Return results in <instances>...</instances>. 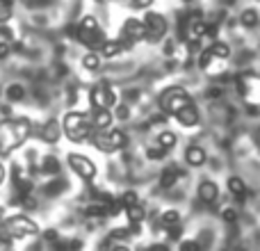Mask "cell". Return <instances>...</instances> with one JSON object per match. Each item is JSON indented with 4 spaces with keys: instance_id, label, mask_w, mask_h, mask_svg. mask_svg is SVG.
I'll use <instances>...</instances> for the list:
<instances>
[{
    "instance_id": "obj_27",
    "label": "cell",
    "mask_w": 260,
    "mask_h": 251,
    "mask_svg": "<svg viewBox=\"0 0 260 251\" xmlns=\"http://www.w3.org/2000/svg\"><path fill=\"white\" fill-rule=\"evenodd\" d=\"M12 14H14L12 0H0V25H5L12 18Z\"/></svg>"
},
{
    "instance_id": "obj_4",
    "label": "cell",
    "mask_w": 260,
    "mask_h": 251,
    "mask_svg": "<svg viewBox=\"0 0 260 251\" xmlns=\"http://www.w3.org/2000/svg\"><path fill=\"white\" fill-rule=\"evenodd\" d=\"M62 133L67 135L71 142H85V139L91 137L94 133V125H91L89 117L82 112H69L64 117V123H62Z\"/></svg>"
},
{
    "instance_id": "obj_35",
    "label": "cell",
    "mask_w": 260,
    "mask_h": 251,
    "mask_svg": "<svg viewBox=\"0 0 260 251\" xmlns=\"http://www.w3.org/2000/svg\"><path fill=\"white\" fill-rule=\"evenodd\" d=\"M7 55H9V44L0 41V59H7Z\"/></svg>"
},
{
    "instance_id": "obj_38",
    "label": "cell",
    "mask_w": 260,
    "mask_h": 251,
    "mask_svg": "<svg viewBox=\"0 0 260 251\" xmlns=\"http://www.w3.org/2000/svg\"><path fill=\"white\" fill-rule=\"evenodd\" d=\"M117 117L119 119H128V108H126V105H119V108H117Z\"/></svg>"
},
{
    "instance_id": "obj_32",
    "label": "cell",
    "mask_w": 260,
    "mask_h": 251,
    "mask_svg": "<svg viewBox=\"0 0 260 251\" xmlns=\"http://www.w3.org/2000/svg\"><path fill=\"white\" fill-rule=\"evenodd\" d=\"M221 217H224V222H229V224H233V222L238 219V212H235L233 208H226V210L221 212Z\"/></svg>"
},
{
    "instance_id": "obj_14",
    "label": "cell",
    "mask_w": 260,
    "mask_h": 251,
    "mask_svg": "<svg viewBox=\"0 0 260 251\" xmlns=\"http://www.w3.org/2000/svg\"><path fill=\"white\" fill-rule=\"evenodd\" d=\"M217 197H219V187H217V183H212V180H203V183L199 185V199H201L203 203H212Z\"/></svg>"
},
{
    "instance_id": "obj_24",
    "label": "cell",
    "mask_w": 260,
    "mask_h": 251,
    "mask_svg": "<svg viewBox=\"0 0 260 251\" xmlns=\"http://www.w3.org/2000/svg\"><path fill=\"white\" fill-rule=\"evenodd\" d=\"M212 53V57L215 59H226L231 55V48L226 44H219V41H215V44H210V48H208Z\"/></svg>"
},
{
    "instance_id": "obj_42",
    "label": "cell",
    "mask_w": 260,
    "mask_h": 251,
    "mask_svg": "<svg viewBox=\"0 0 260 251\" xmlns=\"http://www.w3.org/2000/svg\"><path fill=\"white\" fill-rule=\"evenodd\" d=\"M112 251H130V249H128V247H123V244H119V247H114Z\"/></svg>"
},
{
    "instance_id": "obj_10",
    "label": "cell",
    "mask_w": 260,
    "mask_h": 251,
    "mask_svg": "<svg viewBox=\"0 0 260 251\" xmlns=\"http://www.w3.org/2000/svg\"><path fill=\"white\" fill-rule=\"evenodd\" d=\"M91 105H94V110H110L114 103H117V94H114L112 89H110L105 82H101V85H96L94 89H91Z\"/></svg>"
},
{
    "instance_id": "obj_31",
    "label": "cell",
    "mask_w": 260,
    "mask_h": 251,
    "mask_svg": "<svg viewBox=\"0 0 260 251\" xmlns=\"http://www.w3.org/2000/svg\"><path fill=\"white\" fill-rule=\"evenodd\" d=\"M199 242H194V240H185V242H180V251H199Z\"/></svg>"
},
{
    "instance_id": "obj_18",
    "label": "cell",
    "mask_w": 260,
    "mask_h": 251,
    "mask_svg": "<svg viewBox=\"0 0 260 251\" xmlns=\"http://www.w3.org/2000/svg\"><path fill=\"white\" fill-rule=\"evenodd\" d=\"M183 176V171L180 169H176V167H167L165 171H162V176H160V187H171V185H176L178 183V178Z\"/></svg>"
},
{
    "instance_id": "obj_30",
    "label": "cell",
    "mask_w": 260,
    "mask_h": 251,
    "mask_svg": "<svg viewBox=\"0 0 260 251\" xmlns=\"http://www.w3.org/2000/svg\"><path fill=\"white\" fill-rule=\"evenodd\" d=\"M146 155L151 158V160H162V158L167 155V148H162V146L160 148H148Z\"/></svg>"
},
{
    "instance_id": "obj_45",
    "label": "cell",
    "mask_w": 260,
    "mask_h": 251,
    "mask_svg": "<svg viewBox=\"0 0 260 251\" xmlns=\"http://www.w3.org/2000/svg\"><path fill=\"white\" fill-rule=\"evenodd\" d=\"M183 3H194V0H183Z\"/></svg>"
},
{
    "instance_id": "obj_21",
    "label": "cell",
    "mask_w": 260,
    "mask_h": 251,
    "mask_svg": "<svg viewBox=\"0 0 260 251\" xmlns=\"http://www.w3.org/2000/svg\"><path fill=\"white\" fill-rule=\"evenodd\" d=\"M229 190H231V194H235V197H244V194H247V185H244V180L240 178V176H231Z\"/></svg>"
},
{
    "instance_id": "obj_37",
    "label": "cell",
    "mask_w": 260,
    "mask_h": 251,
    "mask_svg": "<svg viewBox=\"0 0 260 251\" xmlns=\"http://www.w3.org/2000/svg\"><path fill=\"white\" fill-rule=\"evenodd\" d=\"M153 0H133V7H137V9H144V7H148Z\"/></svg>"
},
{
    "instance_id": "obj_41",
    "label": "cell",
    "mask_w": 260,
    "mask_h": 251,
    "mask_svg": "<svg viewBox=\"0 0 260 251\" xmlns=\"http://www.w3.org/2000/svg\"><path fill=\"white\" fill-rule=\"evenodd\" d=\"M3 180H5V167H3V162H0V185H3Z\"/></svg>"
},
{
    "instance_id": "obj_19",
    "label": "cell",
    "mask_w": 260,
    "mask_h": 251,
    "mask_svg": "<svg viewBox=\"0 0 260 251\" xmlns=\"http://www.w3.org/2000/svg\"><path fill=\"white\" fill-rule=\"evenodd\" d=\"M123 210H126L128 222H130L133 226H139V222L144 219V208H142V203H133V206L123 208Z\"/></svg>"
},
{
    "instance_id": "obj_5",
    "label": "cell",
    "mask_w": 260,
    "mask_h": 251,
    "mask_svg": "<svg viewBox=\"0 0 260 251\" xmlns=\"http://www.w3.org/2000/svg\"><path fill=\"white\" fill-rule=\"evenodd\" d=\"M160 110L165 114H171L174 117L178 110H183L185 105L192 103V99H189V94L183 89V87H167L165 91L160 94Z\"/></svg>"
},
{
    "instance_id": "obj_1",
    "label": "cell",
    "mask_w": 260,
    "mask_h": 251,
    "mask_svg": "<svg viewBox=\"0 0 260 251\" xmlns=\"http://www.w3.org/2000/svg\"><path fill=\"white\" fill-rule=\"evenodd\" d=\"M30 133H32V123L25 117L0 121V158L12 155L18 146H23L27 142V137H30Z\"/></svg>"
},
{
    "instance_id": "obj_28",
    "label": "cell",
    "mask_w": 260,
    "mask_h": 251,
    "mask_svg": "<svg viewBox=\"0 0 260 251\" xmlns=\"http://www.w3.org/2000/svg\"><path fill=\"white\" fill-rule=\"evenodd\" d=\"M23 96H25V89H23V85H12L7 89V99L12 101V103H16V101H23Z\"/></svg>"
},
{
    "instance_id": "obj_8",
    "label": "cell",
    "mask_w": 260,
    "mask_h": 251,
    "mask_svg": "<svg viewBox=\"0 0 260 251\" xmlns=\"http://www.w3.org/2000/svg\"><path fill=\"white\" fill-rule=\"evenodd\" d=\"M238 85H240V91H242L244 101H247L249 105L260 103V78L258 76H253V73H249V76H240Z\"/></svg>"
},
{
    "instance_id": "obj_43",
    "label": "cell",
    "mask_w": 260,
    "mask_h": 251,
    "mask_svg": "<svg viewBox=\"0 0 260 251\" xmlns=\"http://www.w3.org/2000/svg\"><path fill=\"white\" fill-rule=\"evenodd\" d=\"M3 222H5V212H3V208H0V226H3Z\"/></svg>"
},
{
    "instance_id": "obj_11",
    "label": "cell",
    "mask_w": 260,
    "mask_h": 251,
    "mask_svg": "<svg viewBox=\"0 0 260 251\" xmlns=\"http://www.w3.org/2000/svg\"><path fill=\"white\" fill-rule=\"evenodd\" d=\"M146 37V30H144V23L137 21V18H128L126 23H123V30H121V41L128 46H133L135 41L144 39Z\"/></svg>"
},
{
    "instance_id": "obj_9",
    "label": "cell",
    "mask_w": 260,
    "mask_h": 251,
    "mask_svg": "<svg viewBox=\"0 0 260 251\" xmlns=\"http://www.w3.org/2000/svg\"><path fill=\"white\" fill-rule=\"evenodd\" d=\"M142 23H144V30H146V37L151 41H157V39H162V37L167 35V21H165L162 14L148 12L146 18H144Z\"/></svg>"
},
{
    "instance_id": "obj_47",
    "label": "cell",
    "mask_w": 260,
    "mask_h": 251,
    "mask_svg": "<svg viewBox=\"0 0 260 251\" xmlns=\"http://www.w3.org/2000/svg\"><path fill=\"white\" fill-rule=\"evenodd\" d=\"M0 94H3V89H0Z\"/></svg>"
},
{
    "instance_id": "obj_26",
    "label": "cell",
    "mask_w": 260,
    "mask_h": 251,
    "mask_svg": "<svg viewBox=\"0 0 260 251\" xmlns=\"http://www.w3.org/2000/svg\"><path fill=\"white\" fill-rule=\"evenodd\" d=\"M240 21H242L244 27H256L258 25V12L256 9H244L242 16H240Z\"/></svg>"
},
{
    "instance_id": "obj_23",
    "label": "cell",
    "mask_w": 260,
    "mask_h": 251,
    "mask_svg": "<svg viewBox=\"0 0 260 251\" xmlns=\"http://www.w3.org/2000/svg\"><path fill=\"white\" fill-rule=\"evenodd\" d=\"M160 224L165 226V229H171V226H178V224H180V215H178V210H167L165 215L160 217Z\"/></svg>"
},
{
    "instance_id": "obj_6",
    "label": "cell",
    "mask_w": 260,
    "mask_h": 251,
    "mask_svg": "<svg viewBox=\"0 0 260 251\" xmlns=\"http://www.w3.org/2000/svg\"><path fill=\"white\" fill-rule=\"evenodd\" d=\"M91 142H94V146L99 148V151L114 153V151H119V148L126 146L128 137H126V133H121V130H110V133L94 130V133H91Z\"/></svg>"
},
{
    "instance_id": "obj_3",
    "label": "cell",
    "mask_w": 260,
    "mask_h": 251,
    "mask_svg": "<svg viewBox=\"0 0 260 251\" xmlns=\"http://www.w3.org/2000/svg\"><path fill=\"white\" fill-rule=\"evenodd\" d=\"M76 39L80 41L82 46H87L89 50H99L101 46L105 44V32L101 30L99 21H96L94 16H82L80 23H78Z\"/></svg>"
},
{
    "instance_id": "obj_33",
    "label": "cell",
    "mask_w": 260,
    "mask_h": 251,
    "mask_svg": "<svg viewBox=\"0 0 260 251\" xmlns=\"http://www.w3.org/2000/svg\"><path fill=\"white\" fill-rule=\"evenodd\" d=\"M50 185H53V187H48V190H46V192H48V194H57L59 190H64V185H67V180H55V183H50Z\"/></svg>"
},
{
    "instance_id": "obj_17",
    "label": "cell",
    "mask_w": 260,
    "mask_h": 251,
    "mask_svg": "<svg viewBox=\"0 0 260 251\" xmlns=\"http://www.w3.org/2000/svg\"><path fill=\"white\" fill-rule=\"evenodd\" d=\"M185 160H187L189 167H201L206 162V151L201 146H189L185 151Z\"/></svg>"
},
{
    "instance_id": "obj_20",
    "label": "cell",
    "mask_w": 260,
    "mask_h": 251,
    "mask_svg": "<svg viewBox=\"0 0 260 251\" xmlns=\"http://www.w3.org/2000/svg\"><path fill=\"white\" fill-rule=\"evenodd\" d=\"M59 169H62V165H59V160H57V158H53V155H46L44 160H41V171H44V174L55 176V174H59Z\"/></svg>"
},
{
    "instance_id": "obj_12",
    "label": "cell",
    "mask_w": 260,
    "mask_h": 251,
    "mask_svg": "<svg viewBox=\"0 0 260 251\" xmlns=\"http://www.w3.org/2000/svg\"><path fill=\"white\" fill-rule=\"evenodd\" d=\"M59 137H62V123H59L57 119H50V121H46L41 125V139H44V142L55 144Z\"/></svg>"
},
{
    "instance_id": "obj_22",
    "label": "cell",
    "mask_w": 260,
    "mask_h": 251,
    "mask_svg": "<svg viewBox=\"0 0 260 251\" xmlns=\"http://www.w3.org/2000/svg\"><path fill=\"white\" fill-rule=\"evenodd\" d=\"M82 67H85L87 71H96V69L101 67V55L96 53V50H91V53H87L85 57H82Z\"/></svg>"
},
{
    "instance_id": "obj_36",
    "label": "cell",
    "mask_w": 260,
    "mask_h": 251,
    "mask_svg": "<svg viewBox=\"0 0 260 251\" xmlns=\"http://www.w3.org/2000/svg\"><path fill=\"white\" fill-rule=\"evenodd\" d=\"M144 251H169V247H167V244H162V242H155V244H151V247H146Z\"/></svg>"
},
{
    "instance_id": "obj_25",
    "label": "cell",
    "mask_w": 260,
    "mask_h": 251,
    "mask_svg": "<svg viewBox=\"0 0 260 251\" xmlns=\"http://www.w3.org/2000/svg\"><path fill=\"white\" fill-rule=\"evenodd\" d=\"M157 142H160V146H162V148H167V151H169V148H174V146H176L178 137H176V135L171 133V130H165V133H160Z\"/></svg>"
},
{
    "instance_id": "obj_15",
    "label": "cell",
    "mask_w": 260,
    "mask_h": 251,
    "mask_svg": "<svg viewBox=\"0 0 260 251\" xmlns=\"http://www.w3.org/2000/svg\"><path fill=\"white\" fill-rule=\"evenodd\" d=\"M126 48H128V46L123 44L121 39H119V41H105V44L99 48V50H101L99 55H101V57H108V59H110V57H117V55L123 53Z\"/></svg>"
},
{
    "instance_id": "obj_2",
    "label": "cell",
    "mask_w": 260,
    "mask_h": 251,
    "mask_svg": "<svg viewBox=\"0 0 260 251\" xmlns=\"http://www.w3.org/2000/svg\"><path fill=\"white\" fill-rule=\"evenodd\" d=\"M39 226L32 222L27 215H14L3 222L0 226V242H12V238H27V235H37Z\"/></svg>"
},
{
    "instance_id": "obj_7",
    "label": "cell",
    "mask_w": 260,
    "mask_h": 251,
    "mask_svg": "<svg viewBox=\"0 0 260 251\" xmlns=\"http://www.w3.org/2000/svg\"><path fill=\"white\" fill-rule=\"evenodd\" d=\"M69 167L73 169V174H78L82 180H91L96 176V165L89 160L87 155H80V153H71L67 158Z\"/></svg>"
},
{
    "instance_id": "obj_16",
    "label": "cell",
    "mask_w": 260,
    "mask_h": 251,
    "mask_svg": "<svg viewBox=\"0 0 260 251\" xmlns=\"http://www.w3.org/2000/svg\"><path fill=\"white\" fill-rule=\"evenodd\" d=\"M89 121L94 125V130H105V128H110V123H112V114H110L108 110H94Z\"/></svg>"
},
{
    "instance_id": "obj_44",
    "label": "cell",
    "mask_w": 260,
    "mask_h": 251,
    "mask_svg": "<svg viewBox=\"0 0 260 251\" xmlns=\"http://www.w3.org/2000/svg\"><path fill=\"white\" fill-rule=\"evenodd\" d=\"M256 139H258V146H260V128H258V135H256Z\"/></svg>"
},
{
    "instance_id": "obj_46",
    "label": "cell",
    "mask_w": 260,
    "mask_h": 251,
    "mask_svg": "<svg viewBox=\"0 0 260 251\" xmlns=\"http://www.w3.org/2000/svg\"><path fill=\"white\" fill-rule=\"evenodd\" d=\"M96 3H105V0H96Z\"/></svg>"
},
{
    "instance_id": "obj_39",
    "label": "cell",
    "mask_w": 260,
    "mask_h": 251,
    "mask_svg": "<svg viewBox=\"0 0 260 251\" xmlns=\"http://www.w3.org/2000/svg\"><path fill=\"white\" fill-rule=\"evenodd\" d=\"M219 96H221V89H217V87L215 89H208V99H219Z\"/></svg>"
},
{
    "instance_id": "obj_34",
    "label": "cell",
    "mask_w": 260,
    "mask_h": 251,
    "mask_svg": "<svg viewBox=\"0 0 260 251\" xmlns=\"http://www.w3.org/2000/svg\"><path fill=\"white\" fill-rule=\"evenodd\" d=\"M0 37H3V39L0 41H12V30H9V27H5V25H0Z\"/></svg>"
},
{
    "instance_id": "obj_29",
    "label": "cell",
    "mask_w": 260,
    "mask_h": 251,
    "mask_svg": "<svg viewBox=\"0 0 260 251\" xmlns=\"http://www.w3.org/2000/svg\"><path fill=\"white\" fill-rule=\"evenodd\" d=\"M119 201H121L123 208H128V206H133V203H139V197H137V192H123Z\"/></svg>"
},
{
    "instance_id": "obj_40",
    "label": "cell",
    "mask_w": 260,
    "mask_h": 251,
    "mask_svg": "<svg viewBox=\"0 0 260 251\" xmlns=\"http://www.w3.org/2000/svg\"><path fill=\"white\" fill-rule=\"evenodd\" d=\"M126 235H128V231H114L112 238H126Z\"/></svg>"
},
{
    "instance_id": "obj_13",
    "label": "cell",
    "mask_w": 260,
    "mask_h": 251,
    "mask_svg": "<svg viewBox=\"0 0 260 251\" xmlns=\"http://www.w3.org/2000/svg\"><path fill=\"white\" fill-rule=\"evenodd\" d=\"M174 117L178 119L180 125H197L199 123V110L194 103H189V105H185L183 110H178Z\"/></svg>"
}]
</instances>
